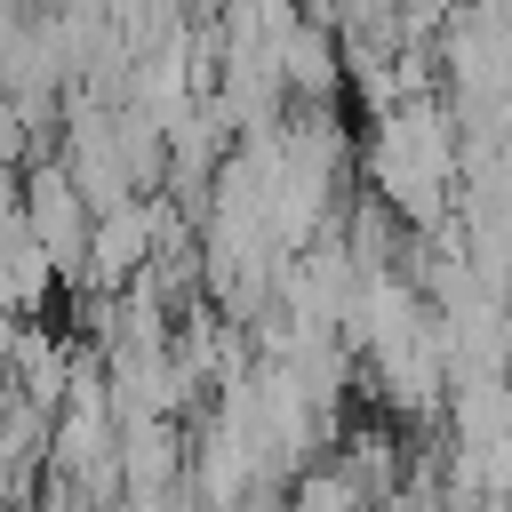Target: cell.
Listing matches in <instances>:
<instances>
[{
	"mask_svg": "<svg viewBox=\"0 0 512 512\" xmlns=\"http://www.w3.org/2000/svg\"><path fill=\"white\" fill-rule=\"evenodd\" d=\"M16 184H24V192H16V208H24V224L40 232V248L56 256V272H64V280H80V272H88V240H96V208H88V192L72 184L64 152H48L40 168H24Z\"/></svg>",
	"mask_w": 512,
	"mask_h": 512,
	"instance_id": "cell-1",
	"label": "cell"
},
{
	"mask_svg": "<svg viewBox=\"0 0 512 512\" xmlns=\"http://www.w3.org/2000/svg\"><path fill=\"white\" fill-rule=\"evenodd\" d=\"M0 232H8V256H0V272H8V304H16L24 320H40V304H48V288H56L64 272H56V256L40 248V232L24 224L16 200H8V224H0Z\"/></svg>",
	"mask_w": 512,
	"mask_h": 512,
	"instance_id": "cell-2",
	"label": "cell"
},
{
	"mask_svg": "<svg viewBox=\"0 0 512 512\" xmlns=\"http://www.w3.org/2000/svg\"><path fill=\"white\" fill-rule=\"evenodd\" d=\"M288 512H376V496H368V488L328 456V464H312V472L288 488Z\"/></svg>",
	"mask_w": 512,
	"mask_h": 512,
	"instance_id": "cell-3",
	"label": "cell"
},
{
	"mask_svg": "<svg viewBox=\"0 0 512 512\" xmlns=\"http://www.w3.org/2000/svg\"><path fill=\"white\" fill-rule=\"evenodd\" d=\"M504 376H512V368H504Z\"/></svg>",
	"mask_w": 512,
	"mask_h": 512,
	"instance_id": "cell-4",
	"label": "cell"
}]
</instances>
